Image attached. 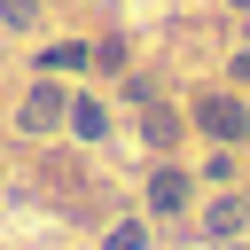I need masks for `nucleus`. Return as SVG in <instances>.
<instances>
[{
  "instance_id": "obj_2",
  "label": "nucleus",
  "mask_w": 250,
  "mask_h": 250,
  "mask_svg": "<svg viewBox=\"0 0 250 250\" xmlns=\"http://www.w3.org/2000/svg\"><path fill=\"white\" fill-rule=\"evenodd\" d=\"M55 117H62V94H55V86H39V94L23 102V133H47Z\"/></svg>"
},
{
  "instance_id": "obj_4",
  "label": "nucleus",
  "mask_w": 250,
  "mask_h": 250,
  "mask_svg": "<svg viewBox=\"0 0 250 250\" xmlns=\"http://www.w3.org/2000/svg\"><path fill=\"white\" fill-rule=\"evenodd\" d=\"M31 8H39V0H0V16H8V23H31Z\"/></svg>"
},
{
  "instance_id": "obj_5",
  "label": "nucleus",
  "mask_w": 250,
  "mask_h": 250,
  "mask_svg": "<svg viewBox=\"0 0 250 250\" xmlns=\"http://www.w3.org/2000/svg\"><path fill=\"white\" fill-rule=\"evenodd\" d=\"M234 8H250V0H234Z\"/></svg>"
},
{
  "instance_id": "obj_1",
  "label": "nucleus",
  "mask_w": 250,
  "mask_h": 250,
  "mask_svg": "<svg viewBox=\"0 0 250 250\" xmlns=\"http://www.w3.org/2000/svg\"><path fill=\"white\" fill-rule=\"evenodd\" d=\"M195 125H203L211 141H242V133H250V109H242L234 94H203V102H195Z\"/></svg>"
},
{
  "instance_id": "obj_3",
  "label": "nucleus",
  "mask_w": 250,
  "mask_h": 250,
  "mask_svg": "<svg viewBox=\"0 0 250 250\" xmlns=\"http://www.w3.org/2000/svg\"><path fill=\"white\" fill-rule=\"evenodd\" d=\"M148 203H156V211H180V203H188V180H180V172H156V180H148Z\"/></svg>"
}]
</instances>
